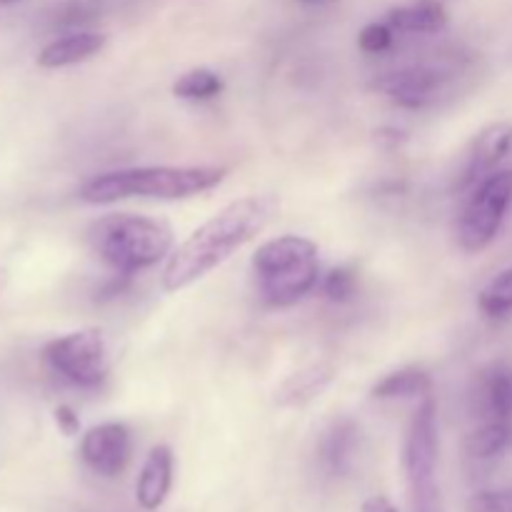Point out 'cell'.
<instances>
[{
	"label": "cell",
	"instance_id": "6da1fadb",
	"mask_svg": "<svg viewBox=\"0 0 512 512\" xmlns=\"http://www.w3.org/2000/svg\"><path fill=\"white\" fill-rule=\"evenodd\" d=\"M273 198H240L220 208L200 225L183 245H178L163 270V288L178 293L223 265L235 250L263 233L273 220Z\"/></svg>",
	"mask_w": 512,
	"mask_h": 512
},
{
	"label": "cell",
	"instance_id": "7a4b0ae2",
	"mask_svg": "<svg viewBox=\"0 0 512 512\" xmlns=\"http://www.w3.org/2000/svg\"><path fill=\"white\" fill-rule=\"evenodd\" d=\"M225 170L210 165L173 168V165H145L95 175L80 188V200L90 205H108L125 198L180 200L213 190L223 183Z\"/></svg>",
	"mask_w": 512,
	"mask_h": 512
},
{
	"label": "cell",
	"instance_id": "3957f363",
	"mask_svg": "<svg viewBox=\"0 0 512 512\" xmlns=\"http://www.w3.org/2000/svg\"><path fill=\"white\" fill-rule=\"evenodd\" d=\"M90 248L115 273L135 275L165 258L173 248V228L160 218L135 213H110L88 230Z\"/></svg>",
	"mask_w": 512,
	"mask_h": 512
},
{
	"label": "cell",
	"instance_id": "277c9868",
	"mask_svg": "<svg viewBox=\"0 0 512 512\" xmlns=\"http://www.w3.org/2000/svg\"><path fill=\"white\" fill-rule=\"evenodd\" d=\"M253 273L260 298L273 308H288L318 285V245L303 235H280L268 240L255 250Z\"/></svg>",
	"mask_w": 512,
	"mask_h": 512
},
{
	"label": "cell",
	"instance_id": "5b68a950",
	"mask_svg": "<svg viewBox=\"0 0 512 512\" xmlns=\"http://www.w3.org/2000/svg\"><path fill=\"white\" fill-rule=\"evenodd\" d=\"M435 465H438V413L433 398L428 395L415 410L405 438V473H408L413 512H448L435 483Z\"/></svg>",
	"mask_w": 512,
	"mask_h": 512
},
{
	"label": "cell",
	"instance_id": "8992f818",
	"mask_svg": "<svg viewBox=\"0 0 512 512\" xmlns=\"http://www.w3.org/2000/svg\"><path fill=\"white\" fill-rule=\"evenodd\" d=\"M512 205V168H500L480 180L458 220V243L465 253H483L505 223Z\"/></svg>",
	"mask_w": 512,
	"mask_h": 512
},
{
	"label": "cell",
	"instance_id": "52a82bcc",
	"mask_svg": "<svg viewBox=\"0 0 512 512\" xmlns=\"http://www.w3.org/2000/svg\"><path fill=\"white\" fill-rule=\"evenodd\" d=\"M43 358L55 375L78 388H98L108 375V348L100 330H78L45 345Z\"/></svg>",
	"mask_w": 512,
	"mask_h": 512
},
{
	"label": "cell",
	"instance_id": "ba28073f",
	"mask_svg": "<svg viewBox=\"0 0 512 512\" xmlns=\"http://www.w3.org/2000/svg\"><path fill=\"white\" fill-rule=\"evenodd\" d=\"M130 430L123 423H103L90 428L80 440V458L103 478H115L130 463Z\"/></svg>",
	"mask_w": 512,
	"mask_h": 512
},
{
	"label": "cell",
	"instance_id": "9c48e42d",
	"mask_svg": "<svg viewBox=\"0 0 512 512\" xmlns=\"http://www.w3.org/2000/svg\"><path fill=\"white\" fill-rule=\"evenodd\" d=\"M443 80L445 75L440 70L430 68V65H410V68H400L393 70V73L380 75L373 83V88L388 95L400 108L418 110L435 103Z\"/></svg>",
	"mask_w": 512,
	"mask_h": 512
},
{
	"label": "cell",
	"instance_id": "30bf717a",
	"mask_svg": "<svg viewBox=\"0 0 512 512\" xmlns=\"http://www.w3.org/2000/svg\"><path fill=\"white\" fill-rule=\"evenodd\" d=\"M512 145V125L510 123H493L475 138L473 148H470L465 168L460 173L455 190L475 188L480 180L488 178L490 173L500 170V165L508 160Z\"/></svg>",
	"mask_w": 512,
	"mask_h": 512
},
{
	"label": "cell",
	"instance_id": "8fae6325",
	"mask_svg": "<svg viewBox=\"0 0 512 512\" xmlns=\"http://www.w3.org/2000/svg\"><path fill=\"white\" fill-rule=\"evenodd\" d=\"M470 400L480 420H512V363L480 370Z\"/></svg>",
	"mask_w": 512,
	"mask_h": 512
},
{
	"label": "cell",
	"instance_id": "7c38bea8",
	"mask_svg": "<svg viewBox=\"0 0 512 512\" xmlns=\"http://www.w3.org/2000/svg\"><path fill=\"white\" fill-rule=\"evenodd\" d=\"M173 485V450L168 445H155L140 470L135 498L143 510H158L165 503Z\"/></svg>",
	"mask_w": 512,
	"mask_h": 512
},
{
	"label": "cell",
	"instance_id": "4fadbf2b",
	"mask_svg": "<svg viewBox=\"0 0 512 512\" xmlns=\"http://www.w3.org/2000/svg\"><path fill=\"white\" fill-rule=\"evenodd\" d=\"M105 48V35L93 33V30H78V33H68L63 38L53 40L45 45L38 55L40 68H68V65L83 63V60L93 58Z\"/></svg>",
	"mask_w": 512,
	"mask_h": 512
},
{
	"label": "cell",
	"instance_id": "5bb4252c",
	"mask_svg": "<svg viewBox=\"0 0 512 512\" xmlns=\"http://www.w3.org/2000/svg\"><path fill=\"white\" fill-rule=\"evenodd\" d=\"M333 383V365L328 363H313L308 368L298 370L295 375H290L280 390L275 393V400L283 408H295V405H305L310 400L318 398L328 385Z\"/></svg>",
	"mask_w": 512,
	"mask_h": 512
},
{
	"label": "cell",
	"instance_id": "9a60e30c",
	"mask_svg": "<svg viewBox=\"0 0 512 512\" xmlns=\"http://www.w3.org/2000/svg\"><path fill=\"white\" fill-rule=\"evenodd\" d=\"M388 25L398 33H440L448 25V13L438 0H418L390 10Z\"/></svg>",
	"mask_w": 512,
	"mask_h": 512
},
{
	"label": "cell",
	"instance_id": "2e32d148",
	"mask_svg": "<svg viewBox=\"0 0 512 512\" xmlns=\"http://www.w3.org/2000/svg\"><path fill=\"white\" fill-rule=\"evenodd\" d=\"M358 435V428L348 418L335 420L330 425L328 433L323 435V443H320V458H323V465L330 473L340 475L350 468L355 458V448H358Z\"/></svg>",
	"mask_w": 512,
	"mask_h": 512
},
{
	"label": "cell",
	"instance_id": "e0dca14e",
	"mask_svg": "<svg viewBox=\"0 0 512 512\" xmlns=\"http://www.w3.org/2000/svg\"><path fill=\"white\" fill-rule=\"evenodd\" d=\"M433 390V378L423 368H403L385 375L380 383L373 385V398L395 400V398H428Z\"/></svg>",
	"mask_w": 512,
	"mask_h": 512
},
{
	"label": "cell",
	"instance_id": "ac0fdd59",
	"mask_svg": "<svg viewBox=\"0 0 512 512\" xmlns=\"http://www.w3.org/2000/svg\"><path fill=\"white\" fill-rule=\"evenodd\" d=\"M512 445V420H483L465 438V453L475 460H488Z\"/></svg>",
	"mask_w": 512,
	"mask_h": 512
},
{
	"label": "cell",
	"instance_id": "d6986e66",
	"mask_svg": "<svg viewBox=\"0 0 512 512\" xmlns=\"http://www.w3.org/2000/svg\"><path fill=\"white\" fill-rule=\"evenodd\" d=\"M478 308L490 320L508 318L512 313V268L498 273L485 285L478 298Z\"/></svg>",
	"mask_w": 512,
	"mask_h": 512
},
{
	"label": "cell",
	"instance_id": "ffe728a7",
	"mask_svg": "<svg viewBox=\"0 0 512 512\" xmlns=\"http://www.w3.org/2000/svg\"><path fill=\"white\" fill-rule=\"evenodd\" d=\"M223 80L210 68H193L173 83V93L183 100H210L220 95Z\"/></svg>",
	"mask_w": 512,
	"mask_h": 512
},
{
	"label": "cell",
	"instance_id": "44dd1931",
	"mask_svg": "<svg viewBox=\"0 0 512 512\" xmlns=\"http://www.w3.org/2000/svg\"><path fill=\"white\" fill-rule=\"evenodd\" d=\"M358 290V273L348 265L343 268H333L323 280V295L330 303H350Z\"/></svg>",
	"mask_w": 512,
	"mask_h": 512
},
{
	"label": "cell",
	"instance_id": "7402d4cb",
	"mask_svg": "<svg viewBox=\"0 0 512 512\" xmlns=\"http://www.w3.org/2000/svg\"><path fill=\"white\" fill-rule=\"evenodd\" d=\"M395 30L388 23H370L360 30L358 45L368 55H383L393 48Z\"/></svg>",
	"mask_w": 512,
	"mask_h": 512
},
{
	"label": "cell",
	"instance_id": "603a6c76",
	"mask_svg": "<svg viewBox=\"0 0 512 512\" xmlns=\"http://www.w3.org/2000/svg\"><path fill=\"white\" fill-rule=\"evenodd\" d=\"M468 512H512V488L473 495L468 500Z\"/></svg>",
	"mask_w": 512,
	"mask_h": 512
},
{
	"label": "cell",
	"instance_id": "cb8c5ba5",
	"mask_svg": "<svg viewBox=\"0 0 512 512\" xmlns=\"http://www.w3.org/2000/svg\"><path fill=\"white\" fill-rule=\"evenodd\" d=\"M55 423H58L60 433L63 435H75L80 430L78 415H75V410L68 408V405H58V408H55Z\"/></svg>",
	"mask_w": 512,
	"mask_h": 512
},
{
	"label": "cell",
	"instance_id": "d4e9b609",
	"mask_svg": "<svg viewBox=\"0 0 512 512\" xmlns=\"http://www.w3.org/2000/svg\"><path fill=\"white\" fill-rule=\"evenodd\" d=\"M95 15V10L85 3H73L65 8L63 18H60V25H80L85 20H90Z\"/></svg>",
	"mask_w": 512,
	"mask_h": 512
},
{
	"label": "cell",
	"instance_id": "484cf974",
	"mask_svg": "<svg viewBox=\"0 0 512 512\" xmlns=\"http://www.w3.org/2000/svg\"><path fill=\"white\" fill-rule=\"evenodd\" d=\"M360 512H398V508L388 498H383V495H373V498L365 500Z\"/></svg>",
	"mask_w": 512,
	"mask_h": 512
},
{
	"label": "cell",
	"instance_id": "4316f807",
	"mask_svg": "<svg viewBox=\"0 0 512 512\" xmlns=\"http://www.w3.org/2000/svg\"><path fill=\"white\" fill-rule=\"evenodd\" d=\"M375 135H378L380 143H385V145H388V148H398V145L405 140V135L400 133L398 128H383V130H378V133H375Z\"/></svg>",
	"mask_w": 512,
	"mask_h": 512
},
{
	"label": "cell",
	"instance_id": "83f0119b",
	"mask_svg": "<svg viewBox=\"0 0 512 512\" xmlns=\"http://www.w3.org/2000/svg\"><path fill=\"white\" fill-rule=\"evenodd\" d=\"M300 3H305V5H328V3H333V0H300Z\"/></svg>",
	"mask_w": 512,
	"mask_h": 512
},
{
	"label": "cell",
	"instance_id": "f1b7e54d",
	"mask_svg": "<svg viewBox=\"0 0 512 512\" xmlns=\"http://www.w3.org/2000/svg\"><path fill=\"white\" fill-rule=\"evenodd\" d=\"M505 163H508V168H512V145H510V153H508V160H505Z\"/></svg>",
	"mask_w": 512,
	"mask_h": 512
},
{
	"label": "cell",
	"instance_id": "f546056e",
	"mask_svg": "<svg viewBox=\"0 0 512 512\" xmlns=\"http://www.w3.org/2000/svg\"><path fill=\"white\" fill-rule=\"evenodd\" d=\"M0 3H5V5H8V3H18V0H0Z\"/></svg>",
	"mask_w": 512,
	"mask_h": 512
}]
</instances>
